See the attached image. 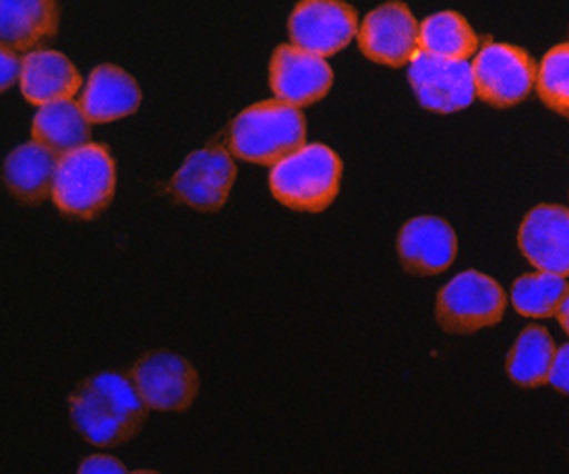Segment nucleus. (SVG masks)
<instances>
[{"mask_svg": "<svg viewBox=\"0 0 569 474\" xmlns=\"http://www.w3.org/2000/svg\"><path fill=\"white\" fill-rule=\"evenodd\" d=\"M555 317H557V322L561 324V327H563V332L568 334L569 336V290L568 295L563 297V300H561V305H559V309H557V313H555Z\"/></svg>", "mask_w": 569, "mask_h": 474, "instance_id": "obj_27", "label": "nucleus"}, {"mask_svg": "<svg viewBox=\"0 0 569 474\" xmlns=\"http://www.w3.org/2000/svg\"><path fill=\"white\" fill-rule=\"evenodd\" d=\"M333 71L323 57L299 46L280 45L270 60V88L278 100L288 105L311 106L328 96Z\"/></svg>", "mask_w": 569, "mask_h": 474, "instance_id": "obj_12", "label": "nucleus"}, {"mask_svg": "<svg viewBox=\"0 0 569 474\" xmlns=\"http://www.w3.org/2000/svg\"><path fill=\"white\" fill-rule=\"evenodd\" d=\"M307 120L297 106L263 100L249 106L230 122L228 149L244 162L273 166L305 146Z\"/></svg>", "mask_w": 569, "mask_h": 474, "instance_id": "obj_2", "label": "nucleus"}, {"mask_svg": "<svg viewBox=\"0 0 569 474\" xmlns=\"http://www.w3.org/2000/svg\"><path fill=\"white\" fill-rule=\"evenodd\" d=\"M549 384L557 392L569 394V342L561 348H557V353H555L553 365L549 373Z\"/></svg>", "mask_w": 569, "mask_h": 474, "instance_id": "obj_25", "label": "nucleus"}, {"mask_svg": "<svg viewBox=\"0 0 569 474\" xmlns=\"http://www.w3.org/2000/svg\"><path fill=\"white\" fill-rule=\"evenodd\" d=\"M117 166L104 144H86L60 156L52 185V201L62 216L93 220L112 204Z\"/></svg>", "mask_w": 569, "mask_h": 474, "instance_id": "obj_3", "label": "nucleus"}, {"mask_svg": "<svg viewBox=\"0 0 569 474\" xmlns=\"http://www.w3.org/2000/svg\"><path fill=\"white\" fill-rule=\"evenodd\" d=\"M0 67H2V75H0V89H2V91H7V89L16 86V81H19V77H21V67H23V60L17 57L16 48L2 45V50H0Z\"/></svg>", "mask_w": 569, "mask_h": 474, "instance_id": "obj_24", "label": "nucleus"}, {"mask_svg": "<svg viewBox=\"0 0 569 474\" xmlns=\"http://www.w3.org/2000/svg\"><path fill=\"white\" fill-rule=\"evenodd\" d=\"M537 93L542 105L569 119V42L555 46L540 60Z\"/></svg>", "mask_w": 569, "mask_h": 474, "instance_id": "obj_23", "label": "nucleus"}, {"mask_svg": "<svg viewBox=\"0 0 569 474\" xmlns=\"http://www.w3.org/2000/svg\"><path fill=\"white\" fill-rule=\"evenodd\" d=\"M292 45L319 57H333L359 33V17L345 0H299L288 19Z\"/></svg>", "mask_w": 569, "mask_h": 474, "instance_id": "obj_8", "label": "nucleus"}, {"mask_svg": "<svg viewBox=\"0 0 569 474\" xmlns=\"http://www.w3.org/2000/svg\"><path fill=\"white\" fill-rule=\"evenodd\" d=\"M237 178V164L222 146L211 144L187 156L177 175L170 180L174 199L197 209L218 211L222 209Z\"/></svg>", "mask_w": 569, "mask_h": 474, "instance_id": "obj_9", "label": "nucleus"}, {"mask_svg": "<svg viewBox=\"0 0 569 474\" xmlns=\"http://www.w3.org/2000/svg\"><path fill=\"white\" fill-rule=\"evenodd\" d=\"M539 65L525 48L487 42L472 62L477 98L493 108H511L537 86Z\"/></svg>", "mask_w": 569, "mask_h": 474, "instance_id": "obj_6", "label": "nucleus"}, {"mask_svg": "<svg viewBox=\"0 0 569 474\" xmlns=\"http://www.w3.org/2000/svg\"><path fill=\"white\" fill-rule=\"evenodd\" d=\"M83 77L76 65L57 50H30L23 57L19 86L23 98L33 106L73 98Z\"/></svg>", "mask_w": 569, "mask_h": 474, "instance_id": "obj_16", "label": "nucleus"}, {"mask_svg": "<svg viewBox=\"0 0 569 474\" xmlns=\"http://www.w3.org/2000/svg\"><path fill=\"white\" fill-rule=\"evenodd\" d=\"M419 31V21L408 4L391 0L365 17L357 40L367 59L398 69L417 57Z\"/></svg>", "mask_w": 569, "mask_h": 474, "instance_id": "obj_11", "label": "nucleus"}, {"mask_svg": "<svg viewBox=\"0 0 569 474\" xmlns=\"http://www.w3.org/2000/svg\"><path fill=\"white\" fill-rule=\"evenodd\" d=\"M59 31V7L54 0H0L2 45L28 52L52 40Z\"/></svg>", "mask_w": 569, "mask_h": 474, "instance_id": "obj_18", "label": "nucleus"}, {"mask_svg": "<svg viewBox=\"0 0 569 474\" xmlns=\"http://www.w3.org/2000/svg\"><path fill=\"white\" fill-rule=\"evenodd\" d=\"M59 156L33 141L13 149L2 164V182L17 201L26 206L44 204L52 197Z\"/></svg>", "mask_w": 569, "mask_h": 474, "instance_id": "obj_17", "label": "nucleus"}, {"mask_svg": "<svg viewBox=\"0 0 569 474\" xmlns=\"http://www.w3.org/2000/svg\"><path fill=\"white\" fill-rule=\"evenodd\" d=\"M508 297L499 282L468 269L448 282L435 303V319L448 334H472L503 319Z\"/></svg>", "mask_w": 569, "mask_h": 474, "instance_id": "obj_5", "label": "nucleus"}, {"mask_svg": "<svg viewBox=\"0 0 569 474\" xmlns=\"http://www.w3.org/2000/svg\"><path fill=\"white\" fill-rule=\"evenodd\" d=\"M141 89L136 77L117 65H100L91 71L79 106L91 125H102L136 115Z\"/></svg>", "mask_w": 569, "mask_h": 474, "instance_id": "obj_15", "label": "nucleus"}, {"mask_svg": "<svg viewBox=\"0 0 569 474\" xmlns=\"http://www.w3.org/2000/svg\"><path fill=\"white\" fill-rule=\"evenodd\" d=\"M555 348L551 334L542 326H528L513 342L506 369L511 382L520 387H539L549 384Z\"/></svg>", "mask_w": 569, "mask_h": 474, "instance_id": "obj_20", "label": "nucleus"}, {"mask_svg": "<svg viewBox=\"0 0 569 474\" xmlns=\"http://www.w3.org/2000/svg\"><path fill=\"white\" fill-rule=\"evenodd\" d=\"M419 50L441 59L468 60L479 50V36L465 16L439 11L420 23Z\"/></svg>", "mask_w": 569, "mask_h": 474, "instance_id": "obj_21", "label": "nucleus"}, {"mask_svg": "<svg viewBox=\"0 0 569 474\" xmlns=\"http://www.w3.org/2000/svg\"><path fill=\"white\" fill-rule=\"evenodd\" d=\"M268 182L286 208L319 214L340 194L342 160L323 144H305L271 166Z\"/></svg>", "mask_w": 569, "mask_h": 474, "instance_id": "obj_4", "label": "nucleus"}, {"mask_svg": "<svg viewBox=\"0 0 569 474\" xmlns=\"http://www.w3.org/2000/svg\"><path fill=\"white\" fill-rule=\"evenodd\" d=\"M568 290L569 282L566 276L551 271L525 274L511 286V305L525 317H553Z\"/></svg>", "mask_w": 569, "mask_h": 474, "instance_id": "obj_22", "label": "nucleus"}, {"mask_svg": "<svg viewBox=\"0 0 569 474\" xmlns=\"http://www.w3.org/2000/svg\"><path fill=\"white\" fill-rule=\"evenodd\" d=\"M398 257L412 276H437L453 264L458 237L451 224L437 216L412 218L398 235Z\"/></svg>", "mask_w": 569, "mask_h": 474, "instance_id": "obj_14", "label": "nucleus"}, {"mask_svg": "<svg viewBox=\"0 0 569 474\" xmlns=\"http://www.w3.org/2000/svg\"><path fill=\"white\" fill-rule=\"evenodd\" d=\"M139 396L160 413L187 411L199 392L196 367L170 350H151L137 361L129 371Z\"/></svg>", "mask_w": 569, "mask_h": 474, "instance_id": "obj_7", "label": "nucleus"}, {"mask_svg": "<svg viewBox=\"0 0 569 474\" xmlns=\"http://www.w3.org/2000/svg\"><path fill=\"white\" fill-rule=\"evenodd\" d=\"M520 251L540 271L569 276V209L542 204L526 214L518 233Z\"/></svg>", "mask_w": 569, "mask_h": 474, "instance_id": "obj_13", "label": "nucleus"}, {"mask_svg": "<svg viewBox=\"0 0 569 474\" xmlns=\"http://www.w3.org/2000/svg\"><path fill=\"white\" fill-rule=\"evenodd\" d=\"M408 81L422 108L437 115H451L475 102L477 88L468 60L441 59L417 52L408 67Z\"/></svg>", "mask_w": 569, "mask_h": 474, "instance_id": "obj_10", "label": "nucleus"}, {"mask_svg": "<svg viewBox=\"0 0 569 474\" xmlns=\"http://www.w3.org/2000/svg\"><path fill=\"white\" fill-rule=\"evenodd\" d=\"M148 411L131 377L117 371L83 379L69 398L73 427L98 447L127 444L146 425Z\"/></svg>", "mask_w": 569, "mask_h": 474, "instance_id": "obj_1", "label": "nucleus"}, {"mask_svg": "<svg viewBox=\"0 0 569 474\" xmlns=\"http://www.w3.org/2000/svg\"><path fill=\"white\" fill-rule=\"evenodd\" d=\"M90 120L83 115L79 102L59 100L40 106L31 122V139L64 156L91 141Z\"/></svg>", "mask_w": 569, "mask_h": 474, "instance_id": "obj_19", "label": "nucleus"}, {"mask_svg": "<svg viewBox=\"0 0 569 474\" xmlns=\"http://www.w3.org/2000/svg\"><path fill=\"white\" fill-rule=\"evenodd\" d=\"M79 473H127V466L112 456H90L79 464Z\"/></svg>", "mask_w": 569, "mask_h": 474, "instance_id": "obj_26", "label": "nucleus"}]
</instances>
